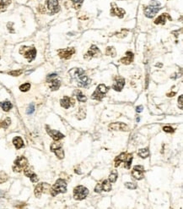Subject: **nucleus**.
<instances>
[{
    "label": "nucleus",
    "instance_id": "f257e3e1",
    "mask_svg": "<svg viewBox=\"0 0 183 209\" xmlns=\"http://www.w3.org/2000/svg\"><path fill=\"white\" fill-rule=\"evenodd\" d=\"M70 76L72 79L75 80L77 82L78 86L82 87H87L90 84V80L86 76L85 71L79 68H74L72 70L69 71Z\"/></svg>",
    "mask_w": 183,
    "mask_h": 209
},
{
    "label": "nucleus",
    "instance_id": "f03ea898",
    "mask_svg": "<svg viewBox=\"0 0 183 209\" xmlns=\"http://www.w3.org/2000/svg\"><path fill=\"white\" fill-rule=\"evenodd\" d=\"M51 194L52 197L57 196L59 193H65L67 191V183L64 180L59 179L50 189Z\"/></svg>",
    "mask_w": 183,
    "mask_h": 209
},
{
    "label": "nucleus",
    "instance_id": "7ed1b4c3",
    "mask_svg": "<svg viewBox=\"0 0 183 209\" xmlns=\"http://www.w3.org/2000/svg\"><path fill=\"white\" fill-rule=\"evenodd\" d=\"M160 3L157 0H152L151 3L144 9V14L148 18H153L159 10Z\"/></svg>",
    "mask_w": 183,
    "mask_h": 209
},
{
    "label": "nucleus",
    "instance_id": "20e7f679",
    "mask_svg": "<svg viewBox=\"0 0 183 209\" xmlns=\"http://www.w3.org/2000/svg\"><path fill=\"white\" fill-rule=\"evenodd\" d=\"M20 53L23 54L24 58H27L30 62L36 58L37 55V50L33 47H21V48L20 49Z\"/></svg>",
    "mask_w": 183,
    "mask_h": 209
},
{
    "label": "nucleus",
    "instance_id": "39448f33",
    "mask_svg": "<svg viewBox=\"0 0 183 209\" xmlns=\"http://www.w3.org/2000/svg\"><path fill=\"white\" fill-rule=\"evenodd\" d=\"M107 92H108V88L104 84H100V85L98 86L96 90L92 94L91 98L95 99V100L100 101L106 96V94L107 93Z\"/></svg>",
    "mask_w": 183,
    "mask_h": 209
},
{
    "label": "nucleus",
    "instance_id": "423d86ee",
    "mask_svg": "<svg viewBox=\"0 0 183 209\" xmlns=\"http://www.w3.org/2000/svg\"><path fill=\"white\" fill-rule=\"evenodd\" d=\"M27 164H28V161H27L26 158H24L23 156L18 157L16 158V160L14 161V166H13V170L14 172H21L25 167H27Z\"/></svg>",
    "mask_w": 183,
    "mask_h": 209
},
{
    "label": "nucleus",
    "instance_id": "0eeeda50",
    "mask_svg": "<svg viewBox=\"0 0 183 209\" xmlns=\"http://www.w3.org/2000/svg\"><path fill=\"white\" fill-rule=\"evenodd\" d=\"M89 190L88 189L83 186H79L74 188L73 190V197L76 200H83L88 196Z\"/></svg>",
    "mask_w": 183,
    "mask_h": 209
},
{
    "label": "nucleus",
    "instance_id": "6e6552de",
    "mask_svg": "<svg viewBox=\"0 0 183 209\" xmlns=\"http://www.w3.org/2000/svg\"><path fill=\"white\" fill-rule=\"evenodd\" d=\"M51 151L54 152L56 154V156L60 159H62L64 158V151H63V149L62 147V144L59 142L52 143L51 145Z\"/></svg>",
    "mask_w": 183,
    "mask_h": 209
},
{
    "label": "nucleus",
    "instance_id": "1a4fd4ad",
    "mask_svg": "<svg viewBox=\"0 0 183 209\" xmlns=\"http://www.w3.org/2000/svg\"><path fill=\"white\" fill-rule=\"evenodd\" d=\"M144 168L141 165H136L134 167V169L132 171V175L136 180H142L144 178Z\"/></svg>",
    "mask_w": 183,
    "mask_h": 209
},
{
    "label": "nucleus",
    "instance_id": "9d476101",
    "mask_svg": "<svg viewBox=\"0 0 183 209\" xmlns=\"http://www.w3.org/2000/svg\"><path fill=\"white\" fill-rule=\"evenodd\" d=\"M111 190V185L109 180H104L101 184H98L95 188L96 192H101V191H110Z\"/></svg>",
    "mask_w": 183,
    "mask_h": 209
},
{
    "label": "nucleus",
    "instance_id": "9b49d317",
    "mask_svg": "<svg viewBox=\"0 0 183 209\" xmlns=\"http://www.w3.org/2000/svg\"><path fill=\"white\" fill-rule=\"evenodd\" d=\"M75 50L73 47H68V48H65V49H61L58 51V54L59 57L61 58H64V59H68L72 57L73 53H74Z\"/></svg>",
    "mask_w": 183,
    "mask_h": 209
},
{
    "label": "nucleus",
    "instance_id": "f8f14e48",
    "mask_svg": "<svg viewBox=\"0 0 183 209\" xmlns=\"http://www.w3.org/2000/svg\"><path fill=\"white\" fill-rule=\"evenodd\" d=\"M47 3L48 10L52 14H55L59 11L60 8H59V3L58 0H48Z\"/></svg>",
    "mask_w": 183,
    "mask_h": 209
},
{
    "label": "nucleus",
    "instance_id": "ddd939ff",
    "mask_svg": "<svg viewBox=\"0 0 183 209\" xmlns=\"http://www.w3.org/2000/svg\"><path fill=\"white\" fill-rule=\"evenodd\" d=\"M125 10L121 8H118L116 3H111V9H110V14L118 16L119 18H122L125 14Z\"/></svg>",
    "mask_w": 183,
    "mask_h": 209
},
{
    "label": "nucleus",
    "instance_id": "4468645a",
    "mask_svg": "<svg viewBox=\"0 0 183 209\" xmlns=\"http://www.w3.org/2000/svg\"><path fill=\"white\" fill-rule=\"evenodd\" d=\"M109 128L110 130H122V131H127L128 130V126L122 122L112 123L109 125Z\"/></svg>",
    "mask_w": 183,
    "mask_h": 209
},
{
    "label": "nucleus",
    "instance_id": "2eb2a0df",
    "mask_svg": "<svg viewBox=\"0 0 183 209\" xmlns=\"http://www.w3.org/2000/svg\"><path fill=\"white\" fill-rule=\"evenodd\" d=\"M47 133L49 134V136L54 140H57V141H58V140L62 139V138L64 137V136H63L62 133H60L59 131L55 130H50L47 126Z\"/></svg>",
    "mask_w": 183,
    "mask_h": 209
},
{
    "label": "nucleus",
    "instance_id": "dca6fc26",
    "mask_svg": "<svg viewBox=\"0 0 183 209\" xmlns=\"http://www.w3.org/2000/svg\"><path fill=\"white\" fill-rule=\"evenodd\" d=\"M124 85H125V80L123 78L118 77L115 80V82L112 86V88L117 92H121L123 86H124Z\"/></svg>",
    "mask_w": 183,
    "mask_h": 209
},
{
    "label": "nucleus",
    "instance_id": "f3484780",
    "mask_svg": "<svg viewBox=\"0 0 183 209\" xmlns=\"http://www.w3.org/2000/svg\"><path fill=\"white\" fill-rule=\"evenodd\" d=\"M100 53V50L98 49V47L96 45H92L90 47V48L89 49L88 53H86V55L85 56V58H93V57H97L98 55Z\"/></svg>",
    "mask_w": 183,
    "mask_h": 209
},
{
    "label": "nucleus",
    "instance_id": "a211bd4d",
    "mask_svg": "<svg viewBox=\"0 0 183 209\" xmlns=\"http://www.w3.org/2000/svg\"><path fill=\"white\" fill-rule=\"evenodd\" d=\"M60 103H61V106L62 108H69L70 106H73V105L74 104V102H73V100L72 98L65 96L61 101H60Z\"/></svg>",
    "mask_w": 183,
    "mask_h": 209
},
{
    "label": "nucleus",
    "instance_id": "6ab92c4d",
    "mask_svg": "<svg viewBox=\"0 0 183 209\" xmlns=\"http://www.w3.org/2000/svg\"><path fill=\"white\" fill-rule=\"evenodd\" d=\"M169 19V20H171V16L168 14H163L161 15H159V17L155 21V24L156 25H159V24H161V25H165V22H166V19Z\"/></svg>",
    "mask_w": 183,
    "mask_h": 209
},
{
    "label": "nucleus",
    "instance_id": "aec40b11",
    "mask_svg": "<svg viewBox=\"0 0 183 209\" xmlns=\"http://www.w3.org/2000/svg\"><path fill=\"white\" fill-rule=\"evenodd\" d=\"M134 60V53L132 52H127L126 56L121 59V62L124 64H129Z\"/></svg>",
    "mask_w": 183,
    "mask_h": 209
},
{
    "label": "nucleus",
    "instance_id": "412c9836",
    "mask_svg": "<svg viewBox=\"0 0 183 209\" xmlns=\"http://www.w3.org/2000/svg\"><path fill=\"white\" fill-rule=\"evenodd\" d=\"M47 184L45 183H40L38 184L36 188H35V195L37 196V197H40L41 196V194L45 191V186Z\"/></svg>",
    "mask_w": 183,
    "mask_h": 209
},
{
    "label": "nucleus",
    "instance_id": "4be33fe9",
    "mask_svg": "<svg viewBox=\"0 0 183 209\" xmlns=\"http://www.w3.org/2000/svg\"><path fill=\"white\" fill-rule=\"evenodd\" d=\"M127 155L128 154L123 152V153H121L118 157H117L115 159V167H118L122 162H125L127 158Z\"/></svg>",
    "mask_w": 183,
    "mask_h": 209
},
{
    "label": "nucleus",
    "instance_id": "5701e85b",
    "mask_svg": "<svg viewBox=\"0 0 183 209\" xmlns=\"http://www.w3.org/2000/svg\"><path fill=\"white\" fill-rule=\"evenodd\" d=\"M13 143L14 145V147L17 148V149H20L21 147H24V142H23V140L21 137L20 136H16L13 139Z\"/></svg>",
    "mask_w": 183,
    "mask_h": 209
},
{
    "label": "nucleus",
    "instance_id": "b1692460",
    "mask_svg": "<svg viewBox=\"0 0 183 209\" xmlns=\"http://www.w3.org/2000/svg\"><path fill=\"white\" fill-rule=\"evenodd\" d=\"M49 82L51 83V85H50V88H51V90H52V91H56V90H58V89L59 88L60 85H61L60 81H58V80H55V79H52V80L49 81Z\"/></svg>",
    "mask_w": 183,
    "mask_h": 209
},
{
    "label": "nucleus",
    "instance_id": "393cba45",
    "mask_svg": "<svg viewBox=\"0 0 183 209\" xmlns=\"http://www.w3.org/2000/svg\"><path fill=\"white\" fill-rule=\"evenodd\" d=\"M0 107L3 108V111L8 112L12 108V103L9 101H4L3 103H0Z\"/></svg>",
    "mask_w": 183,
    "mask_h": 209
},
{
    "label": "nucleus",
    "instance_id": "a878e982",
    "mask_svg": "<svg viewBox=\"0 0 183 209\" xmlns=\"http://www.w3.org/2000/svg\"><path fill=\"white\" fill-rule=\"evenodd\" d=\"M75 94H76L77 99H78L79 102H81V103H85V102L87 101V97H86V96H85V95L81 93L79 90L75 91Z\"/></svg>",
    "mask_w": 183,
    "mask_h": 209
},
{
    "label": "nucleus",
    "instance_id": "bb28decb",
    "mask_svg": "<svg viewBox=\"0 0 183 209\" xmlns=\"http://www.w3.org/2000/svg\"><path fill=\"white\" fill-rule=\"evenodd\" d=\"M138 154L140 158H148L149 156V151L148 148H142L140 150H138Z\"/></svg>",
    "mask_w": 183,
    "mask_h": 209
},
{
    "label": "nucleus",
    "instance_id": "cd10ccee",
    "mask_svg": "<svg viewBox=\"0 0 183 209\" xmlns=\"http://www.w3.org/2000/svg\"><path fill=\"white\" fill-rule=\"evenodd\" d=\"M11 0H0V11H3L6 10L7 6L9 5Z\"/></svg>",
    "mask_w": 183,
    "mask_h": 209
},
{
    "label": "nucleus",
    "instance_id": "c85d7f7f",
    "mask_svg": "<svg viewBox=\"0 0 183 209\" xmlns=\"http://www.w3.org/2000/svg\"><path fill=\"white\" fill-rule=\"evenodd\" d=\"M133 154H128L127 155V159H126V161L124 162L125 163V168L126 169H130V167H131V164H132V161H133Z\"/></svg>",
    "mask_w": 183,
    "mask_h": 209
},
{
    "label": "nucleus",
    "instance_id": "c756f323",
    "mask_svg": "<svg viewBox=\"0 0 183 209\" xmlns=\"http://www.w3.org/2000/svg\"><path fill=\"white\" fill-rule=\"evenodd\" d=\"M10 123H11L10 119H9V118H7V119H5L3 121L0 122V127L3 128V129H6V128L9 127V125H10Z\"/></svg>",
    "mask_w": 183,
    "mask_h": 209
},
{
    "label": "nucleus",
    "instance_id": "7c9ffc66",
    "mask_svg": "<svg viewBox=\"0 0 183 209\" xmlns=\"http://www.w3.org/2000/svg\"><path fill=\"white\" fill-rule=\"evenodd\" d=\"M117 172L116 171H114L113 173H111L110 174V176H109V181H110V183H115L116 181H117Z\"/></svg>",
    "mask_w": 183,
    "mask_h": 209
},
{
    "label": "nucleus",
    "instance_id": "2f4dec72",
    "mask_svg": "<svg viewBox=\"0 0 183 209\" xmlns=\"http://www.w3.org/2000/svg\"><path fill=\"white\" fill-rule=\"evenodd\" d=\"M30 83H25V84L21 85V86H20V90L21 92H27V91L30 90Z\"/></svg>",
    "mask_w": 183,
    "mask_h": 209
},
{
    "label": "nucleus",
    "instance_id": "473e14b6",
    "mask_svg": "<svg viewBox=\"0 0 183 209\" xmlns=\"http://www.w3.org/2000/svg\"><path fill=\"white\" fill-rule=\"evenodd\" d=\"M106 54L107 55H112L113 57L116 56V50L114 47H108L107 49H106Z\"/></svg>",
    "mask_w": 183,
    "mask_h": 209
},
{
    "label": "nucleus",
    "instance_id": "72a5a7b5",
    "mask_svg": "<svg viewBox=\"0 0 183 209\" xmlns=\"http://www.w3.org/2000/svg\"><path fill=\"white\" fill-rule=\"evenodd\" d=\"M7 180H8V175L3 171H0V184L5 182Z\"/></svg>",
    "mask_w": 183,
    "mask_h": 209
},
{
    "label": "nucleus",
    "instance_id": "f704fd0d",
    "mask_svg": "<svg viewBox=\"0 0 183 209\" xmlns=\"http://www.w3.org/2000/svg\"><path fill=\"white\" fill-rule=\"evenodd\" d=\"M125 186L127 188V189H129V190H135L136 188H137V184H135V183H132V182H127V183H126L125 184Z\"/></svg>",
    "mask_w": 183,
    "mask_h": 209
},
{
    "label": "nucleus",
    "instance_id": "c9c22d12",
    "mask_svg": "<svg viewBox=\"0 0 183 209\" xmlns=\"http://www.w3.org/2000/svg\"><path fill=\"white\" fill-rule=\"evenodd\" d=\"M72 1H73V3L75 9H79L81 7L82 3H83V0H72Z\"/></svg>",
    "mask_w": 183,
    "mask_h": 209
},
{
    "label": "nucleus",
    "instance_id": "e433bc0d",
    "mask_svg": "<svg viewBox=\"0 0 183 209\" xmlns=\"http://www.w3.org/2000/svg\"><path fill=\"white\" fill-rule=\"evenodd\" d=\"M35 111V107H34V104H30L29 106L28 109H27V114H33V112Z\"/></svg>",
    "mask_w": 183,
    "mask_h": 209
},
{
    "label": "nucleus",
    "instance_id": "4c0bfd02",
    "mask_svg": "<svg viewBox=\"0 0 183 209\" xmlns=\"http://www.w3.org/2000/svg\"><path fill=\"white\" fill-rule=\"evenodd\" d=\"M163 130L165 132H167V133H173L174 132V129L170 126H165L163 128Z\"/></svg>",
    "mask_w": 183,
    "mask_h": 209
},
{
    "label": "nucleus",
    "instance_id": "58836bf2",
    "mask_svg": "<svg viewBox=\"0 0 183 209\" xmlns=\"http://www.w3.org/2000/svg\"><path fill=\"white\" fill-rule=\"evenodd\" d=\"M22 74V70H15V71H11L9 72V75H14V76H17V75H20Z\"/></svg>",
    "mask_w": 183,
    "mask_h": 209
},
{
    "label": "nucleus",
    "instance_id": "ea45409f",
    "mask_svg": "<svg viewBox=\"0 0 183 209\" xmlns=\"http://www.w3.org/2000/svg\"><path fill=\"white\" fill-rule=\"evenodd\" d=\"M30 180L33 182V183H37V181H38V177H37V175L36 174H33L30 177Z\"/></svg>",
    "mask_w": 183,
    "mask_h": 209
},
{
    "label": "nucleus",
    "instance_id": "a19ab883",
    "mask_svg": "<svg viewBox=\"0 0 183 209\" xmlns=\"http://www.w3.org/2000/svg\"><path fill=\"white\" fill-rule=\"evenodd\" d=\"M182 99H183V96L181 95L179 99H178V103L180 104V108H182Z\"/></svg>",
    "mask_w": 183,
    "mask_h": 209
},
{
    "label": "nucleus",
    "instance_id": "79ce46f5",
    "mask_svg": "<svg viewBox=\"0 0 183 209\" xmlns=\"http://www.w3.org/2000/svg\"><path fill=\"white\" fill-rule=\"evenodd\" d=\"M136 111H137V113H141L143 111V106H138L136 108Z\"/></svg>",
    "mask_w": 183,
    "mask_h": 209
},
{
    "label": "nucleus",
    "instance_id": "37998d69",
    "mask_svg": "<svg viewBox=\"0 0 183 209\" xmlns=\"http://www.w3.org/2000/svg\"><path fill=\"white\" fill-rule=\"evenodd\" d=\"M175 94H176V93H168V94H167V96H168V97H173V96H174Z\"/></svg>",
    "mask_w": 183,
    "mask_h": 209
}]
</instances>
